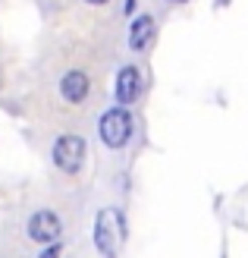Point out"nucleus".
Segmentation results:
<instances>
[{"label": "nucleus", "mask_w": 248, "mask_h": 258, "mask_svg": "<svg viewBox=\"0 0 248 258\" xmlns=\"http://www.w3.org/2000/svg\"><path fill=\"white\" fill-rule=\"evenodd\" d=\"M123 217L116 208H101L95 217V242L104 258H116V249H120V233H123Z\"/></svg>", "instance_id": "f257e3e1"}, {"label": "nucleus", "mask_w": 248, "mask_h": 258, "mask_svg": "<svg viewBox=\"0 0 248 258\" xmlns=\"http://www.w3.org/2000/svg\"><path fill=\"white\" fill-rule=\"evenodd\" d=\"M132 136V117L126 107H113L101 117V139L107 148H123Z\"/></svg>", "instance_id": "f03ea898"}, {"label": "nucleus", "mask_w": 248, "mask_h": 258, "mask_svg": "<svg viewBox=\"0 0 248 258\" xmlns=\"http://www.w3.org/2000/svg\"><path fill=\"white\" fill-rule=\"evenodd\" d=\"M54 161L63 173H79L85 164V139L82 136H60L54 142Z\"/></svg>", "instance_id": "7ed1b4c3"}, {"label": "nucleus", "mask_w": 248, "mask_h": 258, "mask_svg": "<svg viewBox=\"0 0 248 258\" xmlns=\"http://www.w3.org/2000/svg\"><path fill=\"white\" fill-rule=\"evenodd\" d=\"M29 236L35 239V242H57V236H60V217L54 214V211H35L32 217H29Z\"/></svg>", "instance_id": "20e7f679"}, {"label": "nucleus", "mask_w": 248, "mask_h": 258, "mask_svg": "<svg viewBox=\"0 0 248 258\" xmlns=\"http://www.w3.org/2000/svg\"><path fill=\"white\" fill-rule=\"evenodd\" d=\"M138 95H141V73L135 67H123L120 76H116V101H120V107L138 101Z\"/></svg>", "instance_id": "39448f33"}, {"label": "nucleus", "mask_w": 248, "mask_h": 258, "mask_svg": "<svg viewBox=\"0 0 248 258\" xmlns=\"http://www.w3.org/2000/svg\"><path fill=\"white\" fill-rule=\"evenodd\" d=\"M60 95L69 101V104H82L85 95H88V76L82 70H69L66 76L60 79Z\"/></svg>", "instance_id": "423d86ee"}, {"label": "nucleus", "mask_w": 248, "mask_h": 258, "mask_svg": "<svg viewBox=\"0 0 248 258\" xmlns=\"http://www.w3.org/2000/svg\"><path fill=\"white\" fill-rule=\"evenodd\" d=\"M151 38H154V16H135L132 19V29H129V47L132 50H145L151 44Z\"/></svg>", "instance_id": "0eeeda50"}, {"label": "nucleus", "mask_w": 248, "mask_h": 258, "mask_svg": "<svg viewBox=\"0 0 248 258\" xmlns=\"http://www.w3.org/2000/svg\"><path fill=\"white\" fill-rule=\"evenodd\" d=\"M60 252H63V246L60 242H47V249L38 255V258H60Z\"/></svg>", "instance_id": "6e6552de"}, {"label": "nucleus", "mask_w": 248, "mask_h": 258, "mask_svg": "<svg viewBox=\"0 0 248 258\" xmlns=\"http://www.w3.org/2000/svg\"><path fill=\"white\" fill-rule=\"evenodd\" d=\"M85 4H91V7H104V4H110V0H85Z\"/></svg>", "instance_id": "1a4fd4ad"}, {"label": "nucleus", "mask_w": 248, "mask_h": 258, "mask_svg": "<svg viewBox=\"0 0 248 258\" xmlns=\"http://www.w3.org/2000/svg\"><path fill=\"white\" fill-rule=\"evenodd\" d=\"M135 10V0H126V13H132Z\"/></svg>", "instance_id": "9d476101"}, {"label": "nucleus", "mask_w": 248, "mask_h": 258, "mask_svg": "<svg viewBox=\"0 0 248 258\" xmlns=\"http://www.w3.org/2000/svg\"><path fill=\"white\" fill-rule=\"evenodd\" d=\"M170 4H189V0H170Z\"/></svg>", "instance_id": "9b49d317"}]
</instances>
